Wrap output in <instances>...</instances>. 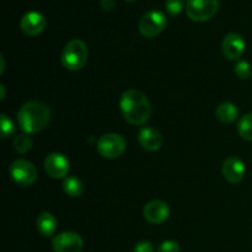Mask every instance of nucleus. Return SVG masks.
Wrapping results in <instances>:
<instances>
[{"instance_id": "nucleus-1", "label": "nucleus", "mask_w": 252, "mask_h": 252, "mask_svg": "<svg viewBox=\"0 0 252 252\" xmlns=\"http://www.w3.org/2000/svg\"><path fill=\"white\" fill-rule=\"evenodd\" d=\"M120 108L126 121L134 126H142L152 115V107L147 96L139 90L130 89L121 96Z\"/></svg>"}, {"instance_id": "nucleus-2", "label": "nucleus", "mask_w": 252, "mask_h": 252, "mask_svg": "<svg viewBox=\"0 0 252 252\" xmlns=\"http://www.w3.org/2000/svg\"><path fill=\"white\" fill-rule=\"evenodd\" d=\"M51 121V110L41 101H29L17 112V122L25 134H36Z\"/></svg>"}, {"instance_id": "nucleus-3", "label": "nucleus", "mask_w": 252, "mask_h": 252, "mask_svg": "<svg viewBox=\"0 0 252 252\" xmlns=\"http://www.w3.org/2000/svg\"><path fill=\"white\" fill-rule=\"evenodd\" d=\"M89 49L88 46L81 39H71L65 44L62 52L61 61L65 69L71 71H78L84 68L88 62Z\"/></svg>"}, {"instance_id": "nucleus-4", "label": "nucleus", "mask_w": 252, "mask_h": 252, "mask_svg": "<svg viewBox=\"0 0 252 252\" xmlns=\"http://www.w3.org/2000/svg\"><path fill=\"white\" fill-rule=\"evenodd\" d=\"M167 26L166 15L159 10H152L148 11L140 17L138 29L144 37L152 38L161 33Z\"/></svg>"}, {"instance_id": "nucleus-5", "label": "nucleus", "mask_w": 252, "mask_h": 252, "mask_svg": "<svg viewBox=\"0 0 252 252\" xmlns=\"http://www.w3.org/2000/svg\"><path fill=\"white\" fill-rule=\"evenodd\" d=\"M219 0H187V16L196 22L212 19L218 12Z\"/></svg>"}, {"instance_id": "nucleus-6", "label": "nucleus", "mask_w": 252, "mask_h": 252, "mask_svg": "<svg viewBox=\"0 0 252 252\" xmlns=\"http://www.w3.org/2000/svg\"><path fill=\"white\" fill-rule=\"evenodd\" d=\"M126 150V140L117 133L103 134L97 142V152L106 159L120 158Z\"/></svg>"}, {"instance_id": "nucleus-7", "label": "nucleus", "mask_w": 252, "mask_h": 252, "mask_svg": "<svg viewBox=\"0 0 252 252\" xmlns=\"http://www.w3.org/2000/svg\"><path fill=\"white\" fill-rule=\"evenodd\" d=\"M10 175L20 186H31L37 180V169L29 160L17 159L10 165Z\"/></svg>"}, {"instance_id": "nucleus-8", "label": "nucleus", "mask_w": 252, "mask_h": 252, "mask_svg": "<svg viewBox=\"0 0 252 252\" xmlns=\"http://www.w3.org/2000/svg\"><path fill=\"white\" fill-rule=\"evenodd\" d=\"M52 245L56 252H80L83 250L84 241L79 234L64 231L53 239Z\"/></svg>"}, {"instance_id": "nucleus-9", "label": "nucleus", "mask_w": 252, "mask_h": 252, "mask_svg": "<svg viewBox=\"0 0 252 252\" xmlns=\"http://www.w3.org/2000/svg\"><path fill=\"white\" fill-rule=\"evenodd\" d=\"M44 169L46 172L52 179H64L68 175L70 164L69 160L61 153H53L46 158L44 161Z\"/></svg>"}, {"instance_id": "nucleus-10", "label": "nucleus", "mask_w": 252, "mask_h": 252, "mask_svg": "<svg viewBox=\"0 0 252 252\" xmlns=\"http://www.w3.org/2000/svg\"><path fill=\"white\" fill-rule=\"evenodd\" d=\"M245 39L243 38L241 34L235 33V32L226 34L221 43V51H223L224 57L228 58L229 61H236L240 58L245 52Z\"/></svg>"}, {"instance_id": "nucleus-11", "label": "nucleus", "mask_w": 252, "mask_h": 252, "mask_svg": "<svg viewBox=\"0 0 252 252\" xmlns=\"http://www.w3.org/2000/svg\"><path fill=\"white\" fill-rule=\"evenodd\" d=\"M143 213H144V218L150 224L158 225V224L164 223L169 218L170 208L165 202L154 199V201H150L149 203L145 204Z\"/></svg>"}, {"instance_id": "nucleus-12", "label": "nucleus", "mask_w": 252, "mask_h": 252, "mask_svg": "<svg viewBox=\"0 0 252 252\" xmlns=\"http://www.w3.org/2000/svg\"><path fill=\"white\" fill-rule=\"evenodd\" d=\"M22 32L27 36H37L46 27V19L38 11H29L22 16L20 21Z\"/></svg>"}, {"instance_id": "nucleus-13", "label": "nucleus", "mask_w": 252, "mask_h": 252, "mask_svg": "<svg viewBox=\"0 0 252 252\" xmlns=\"http://www.w3.org/2000/svg\"><path fill=\"white\" fill-rule=\"evenodd\" d=\"M138 142L143 149L157 152L162 145V135L154 127H142L138 132Z\"/></svg>"}, {"instance_id": "nucleus-14", "label": "nucleus", "mask_w": 252, "mask_h": 252, "mask_svg": "<svg viewBox=\"0 0 252 252\" xmlns=\"http://www.w3.org/2000/svg\"><path fill=\"white\" fill-rule=\"evenodd\" d=\"M223 175L230 184H239L245 176V164L238 157H229L223 162Z\"/></svg>"}, {"instance_id": "nucleus-15", "label": "nucleus", "mask_w": 252, "mask_h": 252, "mask_svg": "<svg viewBox=\"0 0 252 252\" xmlns=\"http://www.w3.org/2000/svg\"><path fill=\"white\" fill-rule=\"evenodd\" d=\"M36 224L38 233L46 236V238L54 235V233L57 231V226H58L56 217L52 213H48V212H44V213L39 214Z\"/></svg>"}, {"instance_id": "nucleus-16", "label": "nucleus", "mask_w": 252, "mask_h": 252, "mask_svg": "<svg viewBox=\"0 0 252 252\" xmlns=\"http://www.w3.org/2000/svg\"><path fill=\"white\" fill-rule=\"evenodd\" d=\"M216 116L221 123L230 125L235 122L239 116V110L234 103L231 102H223L218 106L216 111Z\"/></svg>"}, {"instance_id": "nucleus-17", "label": "nucleus", "mask_w": 252, "mask_h": 252, "mask_svg": "<svg viewBox=\"0 0 252 252\" xmlns=\"http://www.w3.org/2000/svg\"><path fill=\"white\" fill-rule=\"evenodd\" d=\"M63 189L68 196L76 198V197H80L83 194V182L74 176L65 177L63 182Z\"/></svg>"}, {"instance_id": "nucleus-18", "label": "nucleus", "mask_w": 252, "mask_h": 252, "mask_svg": "<svg viewBox=\"0 0 252 252\" xmlns=\"http://www.w3.org/2000/svg\"><path fill=\"white\" fill-rule=\"evenodd\" d=\"M238 132L243 139L252 142V112L240 118L238 123Z\"/></svg>"}, {"instance_id": "nucleus-19", "label": "nucleus", "mask_w": 252, "mask_h": 252, "mask_svg": "<svg viewBox=\"0 0 252 252\" xmlns=\"http://www.w3.org/2000/svg\"><path fill=\"white\" fill-rule=\"evenodd\" d=\"M14 148L20 154H26L32 149V139L29 134L17 135L14 140Z\"/></svg>"}, {"instance_id": "nucleus-20", "label": "nucleus", "mask_w": 252, "mask_h": 252, "mask_svg": "<svg viewBox=\"0 0 252 252\" xmlns=\"http://www.w3.org/2000/svg\"><path fill=\"white\" fill-rule=\"evenodd\" d=\"M15 130H16V127L11 118L7 117L6 115H1V137L4 139L11 137L14 135Z\"/></svg>"}, {"instance_id": "nucleus-21", "label": "nucleus", "mask_w": 252, "mask_h": 252, "mask_svg": "<svg viewBox=\"0 0 252 252\" xmlns=\"http://www.w3.org/2000/svg\"><path fill=\"white\" fill-rule=\"evenodd\" d=\"M235 74L239 76V78L243 79V80L249 79L252 75L251 64L246 61L238 62L235 65Z\"/></svg>"}, {"instance_id": "nucleus-22", "label": "nucleus", "mask_w": 252, "mask_h": 252, "mask_svg": "<svg viewBox=\"0 0 252 252\" xmlns=\"http://www.w3.org/2000/svg\"><path fill=\"white\" fill-rule=\"evenodd\" d=\"M166 11L169 12L171 16H176L182 11L185 6V0H166Z\"/></svg>"}, {"instance_id": "nucleus-23", "label": "nucleus", "mask_w": 252, "mask_h": 252, "mask_svg": "<svg viewBox=\"0 0 252 252\" xmlns=\"http://www.w3.org/2000/svg\"><path fill=\"white\" fill-rule=\"evenodd\" d=\"M158 252H180V245L174 240L164 241L158 249Z\"/></svg>"}, {"instance_id": "nucleus-24", "label": "nucleus", "mask_w": 252, "mask_h": 252, "mask_svg": "<svg viewBox=\"0 0 252 252\" xmlns=\"http://www.w3.org/2000/svg\"><path fill=\"white\" fill-rule=\"evenodd\" d=\"M134 252H154V246L149 241H140L135 245Z\"/></svg>"}, {"instance_id": "nucleus-25", "label": "nucleus", "mask_w": 252, "mask_h": 252, "mask_svg": "<svg viewBox=\"0 0 252 252\" xmlns=\"http://www.w3.org/2000/svg\"><path fill=\"white\" fill-rule=\"evenodd\" d=\"M116 5V0H101V6H102L103 10L106 11H110L115 7Z\"/></svg>"}, {"instance_id": "nucleus-26", "label": "nucleus", "mask_w": 252, "mask_h": 252, "mask_svg": "<svg viewBox=\"0 0 252 252\" xmlns=\"http://www.w3.org/2000/svg\"><path fill=\"white\" fill-rule=\"evenodd\" d=\"M0 89H1V100H4V97H5V90H4V85H1L0 86Z\"/></svg>"}, {"instance_id": "nucleus-27", "label": "nucleus", "mask_w": 252, "mask_h": 252, "mask_svg": "<svg viewBox=\"0 0 252 252\" xmlns=\"http://www.w3.org/2000/svg\"><path fill=\"white\" fill-rule=\"evenodd\" d=\"M126 1H135V0H126Z\"/></svg>"}]
</instances>
